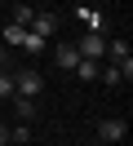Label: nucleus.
Here are the masks:
<instances>
[{"label":"nucleus","instance_id":"f257e3e1","mask_svg":"<svg viewBox=\"0 0 133 146\" xmlns=\"http://www.w3.org/2000/svg\"><path fill=\"white\" fill-rule=\"evenodd\" d=\"M40 89H44V75L35 66H22V71L13 66V93L18 98H40Z\"/></svg>","mask_w":133,"mask_h":146},{"label":"nucleus","instance_id":"f03ea898","mask_svg":"<svg viewBox=\"0 0 133 146\" xmlns=\"http://www.w3.org/2000/svg\"><path fill=\"white\" fill-rule=\"evenodd\" d=\"M76 49H80V58H98V62H102V53H106V31H89V36H80Z\"/></svg>","mask_w":133,"mask_h":146},{"label":"nucleus","instance_id":"7ed1b4c3","mask_svg":"<svg viewBox=\"0 0 133 146\" xmlns=\"http://www.w3.org/2000/svg\"><path fill=\"white\" fill-rule=\"evenodd\" d=\"M124 133H129V124H124V119H102V124H98V142H124Z\"/></svg>","mask_w":133,"mask_h":146},{"label":"nucleus","instance_id":"20e7f679","mask_svg":"<svg viewBox=\"0 0 133 146\" xmlns=\"http://www.w3.org/2000/svg\"><path fill=\"white\" fill-rule=\"evenodd\" d=\"M27 31H31V36H40V40H49L53 31H58V18H53V13H31Z\"/></svg>","mask_w":133,"mask_h":146},{"label":"nucleus","instance_id":"39448f33","mask_svg":"<svg viewBox=\"0 0 133 146\" xmlns=\"http://www.w3.org/2000/svg\"><path fill=\"white\" fill-rule=\"evenodd\" d=\"M53 62H58V71H71V66L80 62V49H76V40H67V44H58V49H53Z\"/></svg>","mask_w":133,"mask_h":146},{"label":"nucleus","instance_id":"423d86ee","mask_svg":"<svg viewBox=\"0 0 133 146\" xmlns=\"http://www.w3.org/2000/svg\"><path fill=\"white\" fill-rule=\"evenodd\" d=\"M98 71H102V62H98V58H80L76 66H71V75H76V80H98Z\"/></svg>","mask_w":133,"mask_h":146},{"label":"nucleus","instance_id":"0eeeda50","mask_svg":"<svg viewBox=\"0 0 133 146\" xmlns=\"http://www.w3.org/2000/svg\"><path fill=\"white\" fill-rule=\"evenodd\" d=\"M124 58H133V53H129V40H111V36H106V53H102V62H124Z\"/></svg>","mask_w":133,"mask_h":146},{"label":"nucleus","instance_id":"6e6552de","mask_svg":"<svg viewBox=\"0 0 133 146\" xmlns=\"http://www.w3.org/2000/svg\"><path fill=\"white\" fill-rule=\"evenodd\" d=\"M76 18L84 22L89 31H106V18H102V13H98V9H89V5H80V9H76Z\"/></svg>","mask_w":133,"mask_h":146},{"label":"nucleus","instance_id":"1a4fd4ad","mask_svg":"<svg viewBox=\"0 0 133 146\" xmlns=\"http://www.w3.org/2000/svg\"><path fill=\"white\" fill-rule=\"evenodd\" d=\"M9 102H13V111H18V119H22V124H31V119H35V98H18V93H13Z\"/></svg>","mask_w":133,"mask_h":146},{"label":"nucleus","instance_id":"9d476101","mask_svg":"<svg viewBox=\"0 0 133 146\" xmlns=\"http://www.w3.org/2000/svg\"><path fill=\"white\" fill-rule=\"evenodd\" d=\"M22 36H27V27H18V22H9V27L0 31V44H9V49H18V44H22Z\"/></svg>","mask_w":133,"mask_h":146},{"label":"nucleus","instance_id":"9b49d317","mask_svg":"<svg viewBox=\"0 0 133 146\" xmlns=\"http://www.w3.org/2000/svg\"><path fill=\"white\" fill-rule=\"evenodd\" d=\"M13 142H18V146H27V142H31V124H22V119H18V124L9 128V146H13Z\"/></svg>","mask_w":133,"mask_h":146},{"label":"nucleus","instance_id":"f8f14e48","mask_svg":"<svg viewBox=\"0 0 133 146\" xmlns=\"http://www.w3.org/2000/svg\"><path fill=\"white\" fill-rule=\"evenodd\" d=\"M44 44H49V40H40V36H31V31H27V36H22V44H18V49H22V53H44Z\"/></svg>","mask_w":133,"mask_h":146},{"label":"nucleus","instance_id":"ddd939ff","mask_svg":"<svg viewBox=\"0 0 133 146\" xmlns=\"http://www.w3.org/2000/svg\"><path fill=\"white\" fill-rule=\"evenodd\" d=\"M9 98H13V66L0 71V102H9Z\"/></svg>","mask_w":133,"mask_h":146},{"label":"nucleus","instance_id":"4468645a","mask_svg":"<svg viewBox=\"0 0 133 146\" xmlns=\"http://www.w3.org/2000/svg\"><path fill=\"white\" fill-rule=\"evenodd\" d=\"M31 5H13V22H18V27H27V22H31Z\"/></svg>","mask_w":133,"mask_h":146},{"label":"nucleus","instance_id":"2eb2a0df","mask_svg":"<svg viewBox=\"0 0 133 146\" xmlns=\"http://www.w3.org/2000/svg\"><path fill=\"white\" fill-rule=\"evenodd\" d=\"M9 66H13V49L0 44V71H9Z\"/></svg>","mask_w":133,"mask_h":146},{"label":"nucleus","instance_id":"dca6fc26","mask_svg":"<svg viewBox=\"0 0 133 146\" xmlns=\"http://www.w3.org/2000/svg\"><path fill=\"white\" fill-rule=\"evenodd\" d=\"M0 146H9V124L0 119Z\"/></svg>","mask_w":133,"mask_h":146},{"label":"nucleus","instance_id":"f3484780","mask_svg":"<svg viewBox=\"0 0 133 146\" xmlns=\"http://www.w3.org/2000/svg\"><path fill=\"white\" fill-rule=\"evenodd\" d=\"M89 146H102V142H89Z\"/></svg>","mask_w":133,"mask_h":146},{"label":"nucleus","instance_id":"a211bd4d","mask_svg":"<svg viewBox=\"0 0 133 146\" xmlns=\"http://www.w3.org/2000/svg\"><path fill=\"white\" fill-rule=\"evenodd\" d=\"M13 146H18V142H13Z\"/></svg>","mask_w":133,"mask_h":146}]
</instances>
